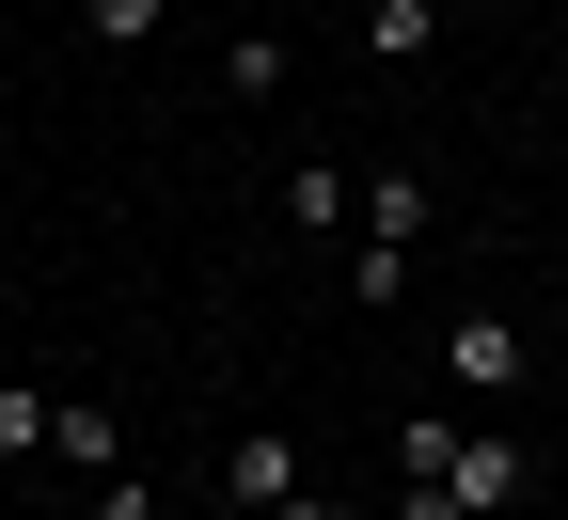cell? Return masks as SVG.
<instances>
[{
	"label": "cell",
	"mask_w": 568,
	"mask_h": 520,
	"mask_svg": "<svg viewBox=\"0 0 568 520\" xmlns=\"http://www.w3.org/2000/svg\"><path fill=\"white\" fill-rule=\"evenodd\" d=\"M410 237H426V174H379L364 190V253H410Z\"/></svg>",
	"instance_id": "obj_4"
},
{
	"label": "cell",
	"mask_w": 568,
	"mask_h": 520,
	"mask_svg": "<svg viewBox=\"0 0 568 520\" xmlns=\"http://www.w3.org/2000/svg\"><path fill=\"white\" fill-rule=\"evenodd\" d=\"M159 17H174V0H95V48H142Z\"/></svg>",
	"instance_id": "obj_10"
},
{
	"label": "cell",
	"mask_w": 568,
	"mask_h": 520,
	"mask_svg": "<svg viewBox=\"0 0 568 520\" xmlns=\"http://www.w3.org/2000/svg\"><path fill=\"white\" fill-rule=\"evenodd\" d=\"M284 221H301V237H332V221H347V159H301V174H284Z\"/></svg>",
	"instance_id": "obj_6"
},
{
	"label": "cell",
	"mask_w": 568,
	"mask_h": 520,
	"mask_svg": "<svg viewBox=\"0 0 568 520\" xmlns=\"http://www.w3.org/2000/svg\"><path fill=\"white\" fill-rule=\"evenodd\" d=\"M48 426H63V410H48L32 379H0V458H48Z\"/></svg>",
	"instance_id": "obj_9"
},
{
	"label": "cell",
	"mask_w": 568,
	"mask_h": 520,
	"mask_svg": "<svg viewBox=\"0 0 568 520\" xmlns=\"http://www.w3.org/2000/svg\"><path fill=\"white\" fill-rule=\"evenodd\" d=\"M284 63H301V48H284V32H237V48H222V80H237V95L268 111V95H284Z\"/></svg>",
	"instance_id": "obj_8"
},
{
	"label": "cell",
	"mask_w": 568,
	"mask_h": 520,
	"mask_svg": "<svg viewBox=\"0 0 568 520\" xmlns=\"http://www.w3.org/2000/svg\"><path fill=\"white\" fill-rule=\"evenodd\" d=\"M48 458H80V473H111V458H126V426H111V410L80 395V410H63V426H48Z\"/></svg>",
	"instance_id": "obj_7"
},
{
	"label": "cell",
	"mask_w": 568,
	"mask_h": 520,
	"mask_svg": "<svg viewBox=\"0 0 568 520\" xmlns=\"http://www.w3.org/2000/svg\"><path fill=\"white\" fill-rule=\"evenodd\" d=\"M364 48H379V63H426V48H443V0H379Z\"/></svg>",
	"instance_id": "obj_5"
},
{
	"label": "cell",
	"mask_w": 568,
	"mask_h": 520,
	"mask_svg": "<svg viewBox=\"0 0 568 520\" xmlns=\"http://www.w3.org/2000/svg\"><path fill=\"white\" fill-rule=\"evenodd\" d=\"M521 473H537V458H521L506 426H458V441H443V504H458V520H489V504H521Z\"/></svg>",
	"instance_id": "obj_1"
},
{
	"label": "cell",
	"mask_w": 568,
	"mask_h": 520,
	"mask_svg": "<svg viewBox=\"0 0 568 520\" xmlns=\"http://www.w3.org/2000/svg\"><path fill=\"white\" fill-rule=\"evenodd\" d=\"M443 379H474V395H521V316H458V332H443Z\"/></svg>",
	"instance_id": "obj_2"
},
{
	"label": "cell",
	"mask_w": 568,
	"mask_h": 520,
	"mask_svg": "<svg viewBox=\"0 0 568 520\" xmlns=\"http://www.w3.org/2000/svg\"><path fill=\"white\" fill-rule=\"evenodd\" d=\"M268 520H347V504H268Z\"/></svg>",
	"instance_id": "obj_12"
},
{
	"label": "cell",
	"mask_w": 568,
	"mask_h": 520,
	"mask_svg": "<svg viewBox=\"0 0 568 520\" xmlns=\"http://www.w3.org/2000/svg\"><path fill=\"white\" fill-rule=\"evenodd\" d=\"M552 332H568V284H552Z\"/></svg>",
	"instance_id": "obj_13"
},
{
	"label": "cell",
	"mask_w": 568,
	"mask_h": 520,
	"mask_svg": "<svg viewBox=\"0 0 568 520\" xmlns=\"http://www.w3.org/2000/svg\"><path fill=\"white\" fill-rule=\"evenodd\" d=\"M222 504H253V520H268V504H301V441H284V426H253L237 458H222Z\"/></svg>",
	"instance_id": "obj_3"
},
{
	"label": "cell",
	"mask_w": 568,
	"mask_h": 520,
	"mask_svg": "<svg viewBox=\"0 0 568 520\" xmlns=\"http://www.w3.org/2000/svg\"><path fill=\"white\" fill-rule=\"evenodd\" d=\"M80 520H159V489H126V473H95V504Z\"/></svg>",
	"instance_id": "obj_11"
}]
</instances>
